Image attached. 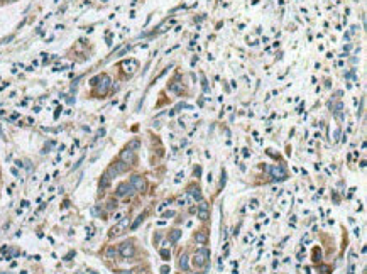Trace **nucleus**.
<instances>
[{
	"label": "nucleus",
	"mask_w": 367,
	"mask_h": 274,
	"mask_svg": "<svg viewBox=\"0 0 367 274\" xmlns=\"http://www.w3.org/2000/svg\"><path fill=\"white\" fill-rule=\"evenodd\" d=\"M169 217H174V212H167L166 215H164V218H169Z\"/></svg>",
	"instance_id": "nucleus-24"
},
{
	"label": "nucleus",
	"mask_w": 367,
	"mask_h": 274,
	"mask_svg": "<svg viewBox=\"0 0 367 274\" xmlns=\"http://www.w3.org/2000/svg\"><path fill=\"white\" fill-rule=\"evenodd\" d=\"M117 208V201L115 200H110L108 203H107V210H115Z\"/></svg>",
	"instance_id": "nucleus-19"
},
{
	"label": "nucleus",
	"mask_w": 367,
	"mask_h": 274,
	"mask_svg": "<svg viewBox=\"0 0 367 274\" xmlns=\"http://www.w3.org/2000/svg\"><path fill=\"white\" fill-rule=\"evenodd\" d=\"M208 257H210V250H208V249H205V247H201V249H198L196 252H195L193 264H195L196 267H203L205 264H207Z\"/></svg>",
	"instance_id": "nucleus-1"
},
{
	"label": "nucleus",
	"mask_w": 367,
	"mask_h": 274,
	"mask_svg": "<svg viewBox=\"0 0 367 274\" xmlns=\"http://www.w3.org/2000/svg\"><path fill=\"white\" fill-rule=\"evenodd\" d=\"M208 208V203H205V201H201L200 203V210H207Z\"/></svg>",
	"instance_id": "nucleus-23"
},
{
	"label": "nucleus",
	"mask_w": 367,
	"mask_h": 274,
	"mask_svg": "<svg viewBox=\"0 0 367 274\" xmlns=\"http://www.w3.org/2000/svg\"><path fill=\"white\" fill-rule=\"evenodd\" d=\"M178 205H181V206H183V205H186V200H183V198H181V200H178Z\"/></svg>",
	"instance_id": "nucleus-25"
},
{
	"label": "nucleus",
	"mask_w": 367,
	"mask_h": 274,
	"mask_svg": "<svg viewBox=\"0 0 367 274\" xmlns=\"http://www.w3.org/2000/svg\"><path fill=\"white\" fill-rule=\"evenodd\" d=\"M179 267H181L183 271H188V269H189L188 256H186V254H181V257H179Z\"/></svg>",
	"instance_id": "nucleus-9"
},
{
	"label": "nucleus",
	"mask_w": 367,
	"mask_h": 274,
	"mask_svg": "<svg viewBox=\"0 0 367 274\" xmlns=\"http://www.w3.org/2000/svg\"><path fill=\"white\" fill-rule=\"evenodd\" d=\"M122 217H124V212H119V213H117L115 217H113V220H115V222H119V220L122 218Z\"/></svg>",
	"instance_id": "nucleus-21"
},
{
	"label": "nucleus",
	"mask_w": 367,
	"mask_h": 274,
	"mask_svg": "<svg viewBox=\"0 0 367 274\" xmlns=\"http://www.w3.org/2000/svg\"><path fill=\"white\" fill-rule=\"evenodd\" d=\"M129 227V218H124V220H119V223H117L115 227H113L112 230H110V237H115V235L122 234V232L125 230Z\"/></svg>",
	"instance_id": "nucleus-5"
},
{
	"label": "nucleus",
	"mask_w": 367,
	"mask_h": 274,
	"mask_svg": "<svg viewBox=\"0 0 367 274\" xmlns=\"http://www.w3.org/2000/svg\"><path fill=\"white\" fill-rule=\"evenodd\" d=\"M139 274H151V272H147V271H141Z\"/></svg>",
	"instance_id": "nucleus-27"
},
{
	"label": "nucleus",
	"mask_w": 367,
	"mask_h": 274,
	"mask_svg": "<svg viewBox=\"0 0 367 274\" xmlns=\"http://www.w3.org/2000/svg\"><path fill=\"white\" fill-rule=\"evenodd\" d=\"M195 274H198V272H195Z\"/></svg>",
	"instance_id": "nucleus-28"
},
{
	"label": "nucleus",
	"mask_w": 367,
	"mask_h": 274,
	"mask_svg": "<svg viewBox=\"0 0 367 274\" xmlns=\"http://www.w3.org/2000/svg\"><path fill=\"white\" fill-rule=\"evenodd\" d=\"M161 274H169V267L163 266V267H161Z\"/></svg>",
	"instance_id": "nucleus-22"
},
{
	"label": "nucleus",
	"mask_w": 367,
	"mask_h": 274,
	"mask_svg": "<svg viewBox=\"0 0 367 274\" xmlns=\"http://www.w3.org/2000/svg\"><path fill=\"white\" fill-rule=\"evenodd\" d=\"M124 171H127V164H125V163H122V161H119V163H113V164L108 168L107 176L112 179V178H115V176H119L120 173H124Z\"/></svg>",
	"instance_id": "nucleus-3"
},
{
	"label": "nucleus",
	"mask_w": 367,
	"mask_h": 274,
	"mask_svg": "<svg viewBox=\"0 0 367 274\" xmlns=\"http://www.w3.org/2000/svg\"><path fill=\"white\" fill-rule=\"evenodd\" d=\"M119 274H132V272H130V271H120Z\"/></svg>",
	"instance_id": "nucleus-26"
},
{
	"label": "nucleus",
	"mask_w": 367,
	"mask_h": 274,
	"mask_svg": "<svg viewBox=\"0 0 367 274\" xmlns=\"http://www.w3.org/2000/svg\"><path fill=\"white\" fill-rule=\"evenodd\" d=\"M189 195H191L195 200H201V193L198 186H189Z\"/></svg>",
	"instance_id": "nucleus-11"
},
{
	"label": "nucleus",
	"mask_w": 367,
	"mask_h": 274,
	"mask_svg": "<svg viewBox=\"0 0 367 274\" xmlns=\"http://www.w3.org/2000/svg\"><path fill=\"white\" fill-rule=\"evenodd\" d=\"M132 191H134V188L130 186V183H122V184H119V186H117L115 195H117L119 198H122V196H127V195H130Z\"/></svg>",
	"instance_id": "nucleus-6"
},
{
	"label": "nucleus",
	"mask_w": 367,
	"mask_h": 274,
	"mask_svg": "<svg viewBox=\"0 0 367 274\" xmlns=\"http://www.w3.org/2000/svg\"><path fill=\"white\" fill-rule=\"evenodd\" d=\"M271 174H273L276 179H286L288 173L281 164H277V166H273V168H271Z\"/></svg>",
	"instance_id": "nucleus-8"
},
{
	"label": "nucleus",
	"mask_w": 367,
	"mask_h": 274,
	"mask_svg": "<svg viewBox=\"0 0 367 274\" xmlns=\"http://www.w3.org/2000/svg\"><path fill=\"white\" fill-rule=\"evenodd\" d=\"M144 217H145V215H144V213H142V215H139L137 218H135V222H134V223H132V225H130V228H132V230H135V228H137V227L141 225L142 222H144Z\"/></svg>",
	"instance_id": "nucleus-13"
},
{
	"label": "nucleus",
	"mask_w": 367,
	"mask_h": 274,
	"mask_svg": "<svg viewBox=\"0 0 367 274\" xmlns=\"http://www.w3.org/2000/svg\"><path fill=\"white\" fill-rule=\"evenodd\" d=\"M130 186L134 188L135 191L142 193V191L145 190V183H144V179H142L141 176H132V178H130Z\"/></svg>",
	"instance_id": "nucleus-7"
},
{
	"label": "nucleus",
	"mask_w": 367,
	"mask_h": 274,
	"mask_svg": "<svg viewBox=\"0 0 367 274\" xmlns=\"http://www.w3.org/2000/svg\"><path fill=\"white\" fill-rule=\"evenodd\" d=\"M105 256L108 257V259H115V257L119 256V250H117L115 247H108V249L105 250Z\"/></svg>",
	"instance_id": "nucleus-12"
},
{
	"label": "nucleus",
	"mask_w": 367,
	"mask_h": 274,
	"mask_svg": "<svg viewBox=\"0 0 367 274\" xmlns=\"http://www.w3.org/2000/svg\"><path fill=\"white\" fill-rule=\"evenodd\" d=\"M195 240H196V244H207L208 237L205 232H196V235H195Z\"/></svg>",
	"instance_id": "nucleus-10"
},
{
	"label": "nucleus",
	"mask_w": 367,
	"mask_h": 274,
	"mask_svg": "<svg viewBox=\"0 0 367 274\" xmlns=\"http://www.w3.org/2000/svg\"><path fill=\"white\" fill-rule=\"evenodd\" d=\"M120 159H122V163H125V164H135V154L132 149H124L122 152H120Z\"/></svg>",
	"instance_id": "nucleus-4"
},
{
	"label": "nucleus",
	"mask_w": 367,
	"mask_h": 274,
	"mask_svg": "<svg viewBox=\"0 0 367 274\" xmlns=\"http://www.w3.org/2000/svg\"><path fill=\"white\" fill-rule=\"evenodd\" d=\"M139 144H141V142H139V139H134V141H132V142L130 144H129V149H132V151H134V149H137V147H139Z\"/></svg>",
	"instance_id": "nucleus-18"
},
{
	"label": "nucleus",
	"mask_w": 367,
	"mask_h": 274,
	"mask_svg": "<svg viewBox=\"0 0 367 274\" xmlns=\"http://www.w3.org/2000/svg\"><path fill=\"white\" fill-rule=\"evenodd\" d=\"M169 256H171V252L167 249H163V250H161V257H163L164 261H169Z\"/></svg>",
	"instance_id": "nucleus-17"
},
{
	"label": "nucleus",
	"mask_w": 367,
	"mask_h": 274,
	"mask_svg": "<svg viewBox=\"0 0 367 274\" xmlns=\"http://www.w3.org/2000/svg\"><path fill=\"white\" fill-rule=\"evenodd\" d=\"M179 235H181V232H179V230H173V232H171V242H176V240H178V239H179Z\"/></svg>",
	"instance_id": "nucleus-16"
},
{
	"label": "nucleus",
	"mask_w": 367,
	"mask_h": 274,
	"mask_svg": "<svg viewBox=\"0 0 367 274\" xmlns=\"http://www.w3.org/2000/svg\"><path fill=\"white\" fill-rule=\"evenodd\" d=\"M198 217H200V220H207L208 218V212H207V210H200Z\"/></svg>",
	"instance_id": "nucleus-20"
},
{
	"label": "nucleus",
	"mask_w": 367,
	"mask_h": 274,
	"mask_svg": "<svg viewBox=\"0 0 367 274\" xmlns=\"http://www.w3.org/2000/svg\"><path fill=\"white\" fill-rule=\"evenodd\" d=\"M108 184H110V178L105 174V176L102 178V181H100V190H105V188L108 186Z\"/></svg>",
	"instance_id": "nucleus-15"
},
{
	"label": "nucleus",
	"mask_w": 367,
	"mask_h": 274,
	"mask_svg": "<svg viewBox=\"0 0 367 274\" xmlns=\"http://www.w3.org/2000/svg\"><path fill=\"white\" fill-rule=\"evenodd\" d=\"M119 254L124 257V259H130V257H134V254H135L134 244H132V242H124V244H120Z\"/></svg>",
	"instance_id": "nucleus-2"
},
{
	"label": "nucleus",
	"mask_w": 367,
	"mask_h": 274,
	"mask_svg": "<svg viewBox=\"0 0 367 274\" xmlns=\"http://www.w3.org/2000/svg\"><path fill=\"white\" fill-rule=\"evenodd\" d=\"M108 86H110V78H108V76H103V85H100V91H102V93H105Z\"/></svg>",
	"instance_id": "nucleus-14"
}]
</instances>
